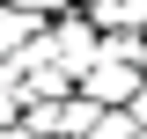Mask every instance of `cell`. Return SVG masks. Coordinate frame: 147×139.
<instances>
[{"instance_id":"1","label":"cell","mask_w":147,"mask_h":139,"mask_svg":"<svg viewBox=\"0 0 147 139\" xmlns=\"http://www.w3.org/2000/svg\"><path fill=\"white\" fill-rule=\"evenodd\" d=\"M81 15H88L103 37H118V29H147V0H88Z\"/></svg>"},{"instance_id":"2","label":"cell","mask_w":147,"mask_h":139,"mask_svg":"<svg viewBox=\"0 0 147 139\" xmlns=\"http://www.w3.org/2000/svg\"><path fill=\"white\" fill-rule=\"evenodd\" d=\"M81 139H140V124L125 117V103H110V110H96V117H88V132H81Z\"/></svg>"},{"instance_id":"3","label":"cell","mask_w":147,"mask_h":139,"mask_svg":"<svg viewBox=\"0 0 147 139\" xmlns=\"http://www.w3.org/2000/svg\"><path fill=\"white\" fill-rule=\"evenodd\" d=\"M140 81H147V51H140Z\"/></svg>"},{"instance_id":"4","label":"cell","mask_w":147,"mask_h":139,"mask_svg":"<svg viewBox=\"0 0 147 139\" xmlns=\"http://www.w3.org/2000/svg\"><path fill=\"white\" fill-rule=\"evenodd\" d=\"M59 139H66V132H59Z\"/></svg>"},{"instance_id":"5","label":"cell","mask_w":147,"mask_h":139,"mask_svg":"<svg viewBox=\"0 0 147 139\" xmlns=\"http://www.w3.org/2000/svg\"><path fill=\"white\" fill-rule=\"evenodd\" d=\"M140 37H147V29H140Z\"/></svg>"}]
</instances>
